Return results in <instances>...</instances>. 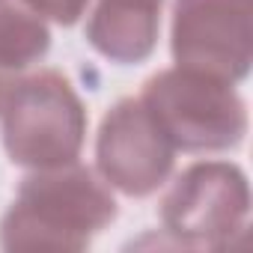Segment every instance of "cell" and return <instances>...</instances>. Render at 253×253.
Segmentation results:
<instances>
[{
  "label": "cell",
  "mask_w": 253,
  "mask_h": 253,
  "mask_svg": "<svg viewBox=\"0 0 253 253\" xmlns=\"http://www.w3.org/2000/svg\"><path fill=\"white\" fill-rule=\"evenodd\" d=\"M253 0H176L173 60L220 81H244L253 57Z\"/></svg>",
  "instance_id": "5b68a950"
},
{
  "label": "cell",
  "mask_w": 253,
  "mask_h": 253,
  "mask_svg": "<svg viewBox=\"0 0 253 253\" xmlns=\"http://www.w3.org/2000/svg\"><path fill=\"white\" fill-rule=\"evenodd\" d=\"M116 203L92 170L63 164L27 176L0 220L3 250H84L110 220Z\"/></svg>",
  "instance_id": "6da1fadb"
},
{
  "label": "cell",
  "mask_w": 253,
  "mask_h": 253,
  "mask_svg": "<svg viewBox=\"0 0 253 253\" xmlns=\"http://www.w3.org/2000/svg\"><path fill=\"white\" fill-rule=\"evenodd\" d=\"M51 48V33L24 0H0V72L15 75L39 63Z\"/></svg>",
  "instance_id": "ba28073f"
},
{
  "label": "cell",
  "mask_w": 253,
  "mask_h": 253,
  "mask_svg": "<svg viewBox=\"0 0 253 253\" xmlns=\"http://www.w3.org/2000/svg\"><path fill=\"white\" fill-rule=\"evenodd\" d=\"M86 134V110L72 84L42 69L12 84L3 104V146L12 164L48 170L75 164Z\"/></svg>",
  "instance_id": "3957f363"
},
{
  "label": "cell",
  "mask_w": 253,
  "mask_h": 253,
  "mask_svg": "<svg viewBox=\"0 0 253 253\" xmlns=\"http://www.w3.org/2000/svg\"><path fill=\"white\" fill-rule=\"evenodd\" d=\"M98 170L125 197H149L173 173L176 149L140 98H122L98 128Z\"/></svg>",
  "instance_id": "8992f818"
},
{
  "label": "cell",
  "mask_w": 253,
  "mask_h": 253,
  "mask_svg": "<svg viewBox=\"0 0 253 253\" xmlns=\"http://www.w3.org/2000/svg\"><path fill=\"white\" fill-rule=\"evenodd\" d=\"M24 3L36 15H45V18H51V21H57L63 27H72V24L81 21L89 0H24Z\"/></svg>",
  "instance_id": "9c48e42d"
},
{
  "label": "cell",
  "mask_w": 253,
  "mask_h": 253,
  "mask_svg": "<svg viewBox=\"0 0 253 253\" xmlns=\"http://www.w3.org/2000/svg\"><path fill=\"white\" fill-rule=\"evenodd\" d=\"M12 89V75L6 72H0V113H3V104H6V95Z\"/></svg>",
  "instance_id": "30bf717a"
},
{
  "label": "cell",
  "mask_w": 253,
  "mask_h": 253,
  "mask_svg": "<svg viewBox=\"0 0 253 253\" xmlns=\"http://www.w3.org/2000/svg\"><path fill=\"white\" fill-rule=\"evenodd\" d=\"M140 101L173 149L220 152L247 134V110L229 81L194 69H167L143 84Z\"/></svg>",
  "instance_id": "7a4b0ae2"
},
{
  "label": "cell",
  "mask_w": 253,
  "mask_h": 253,
  "mask_svg": "<svg viewBox=\"0 0 253 253\" xmlns=\"http://www.w3.org/2000/svg\"><path fill=\"white\" fill-rule=\"evenodd\" d=\"M250 188L244 173L226 161L191 164L161 200L164 232L182 247L223 250L244 232Z\"/></svg>",
  "instance_id": "277c9868"
},
{
  "label": "cell",
  "mask_w": 253,
  "mask_h": 253,
  "mask_svg": "<svg viewBox=\"0 0 253 253\" xmlns=\"http://www.w3.org/2000/svg\"><path fill=\"white\" fill-rule=\"evenodd\" d=\"M161 3L164 0H98L84 36L116 66L143 63L158 42Z\"/></svg>",
  "instance_id": "52a82bcc"
}]
</instances>
